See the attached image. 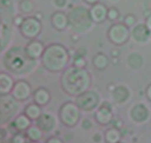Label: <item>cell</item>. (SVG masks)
Listing matches in <instances>:
<instances>
[{
    "mask_svg": "<svg viewBox=\"0 0 151 143\" xmlns=\"http://www.w3.org/2000/svg\"><path fill=\"white\" fill-rule=\"evenodd\" d=\"M92 80L91 74L86 68L71 65L63 71L60 77V86L71 97H77L89 90Z\"/></svg>",
    "mask_w": 151,
    "mask_h": 143,
    "instance_id": "1",
    "label": "cell"
},
{
    "mask_svg": "<svg viewBox=\"0 0 151 143\" xmlns=\"http://www.w3.org/2000/svg\"><path fill=\"white\" fill-rule=\"evenodd\" d=\"M40 59L44 69L52 73H58L68 67L71 56L64 46L58 43H52L45 47Z\"/></svg>",
    "mask_w": 151,
    "mask_h": 143,
    "instance_id": "2",
    "label": "cell"
},
{
    "mask_svg": "<svg viewBox=\"0 0 151 143\" xmlns=\"http://www.w3.org/2000/svg\"><path fill=\"white\" fill-rule=\"evenodd\" d=\"M36 60L29 58L24 51V48L12 47L7 50L2 58L4 67L10 72L17 75L29 74L35 68Z\"/></svg>",
    "mask_w": 151,
    "mask_h": 143,
    "instance_id": "3",
    "label": "cell"
},
{
    "mask_svg": "<svg viewBox=\"0 0 151 143\" xmlns=\"http://www.w3.org/2000/svg\"><path fill=\"white\" fill-rule=\"evenodd\" d=\"M69 27L75 33H84L92 27L94 22L90 16L89 9L83 6H76L68 13Z\"/></svg>",
    "mask_w": 151,
    "mask_h": 143,
    "instance_id": "4",
    "label": "cell"
},
{
    "mask_svg": "<svg viewBox=\"0 0 151 143\" xmlns=\"http://www.w3.org/2000/svg\"><path fill=\"white\" fill-rule=\"evenodd\" d=\"M58 116L63 125L67 127H74L81 119V110L75 102L67 101L60 106Z\"/></svg>",
    "mask_w": 151,
    "mask_h": 143,
    "instance_id": "5",
    "label": "cell"
},
{
    "mask_svg": "<svg viewBox=\"0 0 151 143\" xmlns=\"http://www.w3.org/2000/svg\"><path fill=\"white\" fill-rule=\"evenodd\" d=\"M107 36L110 42L114 45H123L131 38V29L123 22H116L109 28Z\"/></svg>",
    "mask_w": 151,
    "mask_h": 143,
    "instance_id": "6",
    "label": "cell"
},
{
    "mask_svg": "<svg viewBox=\"0 0 151 143\" xmlns=\"http://www.w3.org/2000/svg\"><path fill=\"white\" fill-rule=\"evenodd\" d=\"M42 23L35 16L24 18L22 24L19 26V32L22 36L27 39H35L42 31Z\"/></svg>",
    "mask_w": 151,
    "mask_h": 143,
    "instance_id": "7",
    "label": "cell"
},
{
    "mask_svg": "<svg viewBox=\"0 0 151 143\" xmlns=\"http://www.w3.org/2000/svg\"><path fill=\"white\" fill-rule=\"evenodd\" d=\"M75 102L81 111H91L99 107L100 98L96 91L88 90L75 97Z\"/></svg>",
    "mask_w": 151,
    "mask_h": 143,
    "instance_id": "8",
    "label": "cell"
},
{
    "mask_svg": "<svg viewBox=\"0 0 151 143\" xmlns=\"http://www.w3.org/2000/svg\"><path fill=\"white\" fill-rule=\"evenodd\" d=\"M32 88L30 84L25 80H19L15 82L10 95L17 102H24L32 96Z\"/></svg>",
    "mask_w": 151,
    "mask_h": 143,
    "instance_id": "9",
    "label": "cell"
},
{
    "mask_svg": "<svg viewBox=\"0 0 151 143\" xmlns=\"http://www.w3.org/2000/svg\"><path fill=\"white\" fill-rule=\"evenodd\" d=\"M131 38L137 44H146L151 40V32L145 23L136 24L131 29Z\"/></svg>",
    "mask_w": 151,
    "mask_h": 143,
    "instance_id": "10",
    "label": "cell"
},
{
    "mask_svg": "<svg viewBox=\"0 0 151 143\" xmlns=\"http://www.w3.org/2000/svg\"><path fill=\"white\" fill-rule=\"evenodd\" d=\"M46 46L42 41L35 39L30 40L24 47V51L29 58L32 60H38L41 58Z\"/></svg>",
    "mask_w": 151,
    "mask_h": 143,
    "instance_id": "11",
    "label": "cell"
},
{
    "mask_svg": "<svg viewBox=\"0 0 151 143\" xmlns=\"http://www.w3.org/2000/svg\"><path fill=\"white\" fill-rule=\"evenodd\" d=\"M36 125L43 132H51L57 126V119L52 114L44 112L36 120Z\"/></svg>",
    "mask_w": 151,
    "mask_h": 143,
    "instance_id": "12",
    "label": "cell"
},
{
    "mask_svg": "<svg viewBox=\"0 0 151 143\" xmlns=\"http://www.w3.org/2000/svg\"><path fill=\"white\" fill-rule=\"evenodd\" d=\"M108 10L109 8L105 4L97 2L91 5L89 8V13L93 22L96 24H101L107 19Z\"/></svg>",
    "mask_w": 151,
    "mask_h": 143,
    "instance_id": "13",
    "label": "cell"
},
{
    "mask_svg": "<svg viewBox=\"0 0 151 143\" xmlns=\"http://www.w3.org/2000/svg\"><path fill=\"white\" fill-rule=\"evenodd\" d=\"M131 117L134 122L142 123L146 122L150 116V111L148 107L144 103H137L134 105L130 112Z\"/></svg>",
    "mask_w": 151,
    "mask_h": 143,
    "instance_id": "14",
    "label": "cell"
},
{
    "mask_svg": "<svg viewBox=\"0 0 151 143\" xmlns=\"http://www.w3.org/2000/svg\"><path fill=\"white\" fill-rule=\"evenodd\" d=\"M51 24L56 30L63 31L69 27V18L68 15L61 10H57L52 14Z\"/></svg>",
    "mask_w": 151,
    "mask_h": 143,
    "instance_id": "15",
    "label": "cell"
},
{
    "mask_svg": "<svg viewBox=\"0 0 151 143\" xmlns=\"http://www.w3.org/2000/svg\"><path fill=\"white\" fill-rule=\"evenodd\" d=\"M94 118L96 121L101 125H106L111 123L113 119V112L110 106H107L106 103L102 104L96 111Z\"/></svg>",
    "mask_w": 151,
    "mask_h": 143,
    "instance_id": "16",
    "label": "cell"
},
{
    "mask_svg": "<svg viewBox=\"0 0 151 143\" xmlns=\"http://www.w3.org/2000/svg\"><path fill=\"white\" fill-rule=\"evenodd\" d=\"M16 81L10 73L0 72V96L10 94Z\"/></svg>",
    "mask_w": 151,
    "mask_h": 143,
    "instance_id": "17",
    "label": "cell"
},
{
    "mask_svg": "<svg viewBox=\"0 0 151 143\" xmlns=\"http://www.w3.org/2000/svg\"><path fill=\"white\" fill-rule=\"evenodd\" d=\"M33 101L41 107L48 105L51 100L52 95L50 91L45 87H39L32 93Z\"/></svg>",
    "mask_w": 151,
    "mask_h": 143,
    "instance_id": "18",
    "label": "cell"
},
{
    "mask_svg": "<svg viewBox=\"0 0 151 143\" xmlns=\"http://www.w3.org/2000/svg\"><path fill=\"white\" fill-rule=\"evenodd\" d=\"M111 95L115 103L118 104H122L126 103L129 100L131 93L130 90L125 86L119 85L112 90Z\"/></svg>",
    "mask_w": 151,
    "mask_h": 143,
    "instance_id": "19",
    "label": "cell"
},
{
    "mask_svg": "<svg viewBox=\"0 0 151 143\" xmlns=\"http://www.w3.org/2000/svg\"><path fill=\"white\" fill-rule=\"evenodd\" d=\"M32 125V120L24 113L19 114L12 122V126L16 132L26 131Z\"/></svg>",
    "mask_w": 151,
    "mask_h": 143,
    "instance_id": "20",
    "label": "cell"
},
{
    "mask_svg": "<svg viewBox=\"0 0 151 143\" xmlns=\"http://www.w3.org/2000/svg\"><path fill=\"white\" fill-rule=\"evenodd\" d=\"M24 113L32 121H36L42 114V109L39 105L33 102V103H29L25 106L24 109Z\"/></svg>",
    "mask_w": 151,
    "mask_h": 143,
    "instance_id": "21",
    "label": "cell"
},
{
    "mask_svg": "<svg viewBox=\"0 0 151 143\" xmlns=\"http://www.w3.org/2000/svg\"><path fill=\"white\" fill-rule=\"evenodd\" d=\"M92 64L98 70H104L109 64V58L103 52L97 53L92 59Z\"/></svg>",
    "mask_w": 151,
    "mask_h": 143,
    "instance_id": "22",
    "label": "cell"
},
{
    "mask_svg": "<svg viewBox=\"0 0 151 143\" xmlns=\"http://www.w3.org/2000/svg\"><path fill=\"white\" fill-rule=\"evenodd\" d=\"M10 27L6 22H3L1 26L0 27V52L2 51L5 48L6 45L9 42L10 38Z\"/></svg>",
    "mask_w": 151,
    "mask_h": 143,
    "instance_id": "23",
    "label": "cell"
},
{
    "mask_svg": "<svg viewBox=\"0 0 151 143\" xmlns=\"http://www.w3.org/2000/svg\"><path fill=\"white\" fill-rule=\"evenodd\" d=\"M26 137L32 142H38L43 137V131L35 125H31L26 131Z\"/></svg>",
    "mask_w": 151,
    "mask_h": 143,
    "instance_id": "24",
    "label": "cell"
},
{
    "mask_svg": "<svg viewBox=\"0 0 151 143\" xmlns=\"http://www.w3.org/2000/svg\"><path fill=\"white\" fill-rule=\"evenodd\" d=\"M121 139V134L116 128H111L105 134V139L107 143H119Z\"/></svg>",
    "mask_w": 151,
    "mask_h": 143,
    "instance_id": "25",
    "label": "cell"
},
{
    "mask_svg": "<svg viewBox=\"0 0 151 143\" xmlns=\"http://www.w3.org/2000/svg\"><path fill=\"white\" fill-rule=\"evenodd\" d=\"M143 63H144L143 57L139 53L134 52L130 55V56H128V63L132 69H140L142 66Z\"/></svg>",
    "mask_w": 151,
    "mask_h": 143,
    "instance_id": "26",
    "label": "cell"
},
{
    "mask_svg": "<svg viewBox=\"0 0 151 143\" xmlns=\"http://www.w3.org/2000/svg\"><path fill=\"white\" fill-rule=\"evenodd\" d=\"M35 4L32 0H21L19 4V9L23 14H30L34 11Z\"/></svg>",
    "mask_w": 151,
    "mask_h": 143,
    "instance_id": "27",
    "label": "cell"
},
{
    "mask_svg": "<svg viewBox=\"0 0 151 143\" xmlns=\"http://www.w3.org/2000/svg\"><path fill=\"white\" fill-rule=\"evenodd\" d=\"M119 16H120V13L116 7H109L108 10L107 19H109L111 22H115L119 19Z\"/></svg>",
    "mask_w": 151,
    "mask_h": 143,
    "instance_id": "28",
    "label": "cell"
},
{
    "mask_svg": "<svg viewBox=\"0 0 151 143\" xmlns=\"http://www.w3.org/2000/svg\"><path fill=\"white\" fill-rule=\"evenodd\" d=\"M72 65L77 66V67L80 68H86L87 65L86 60L85 59L84 56L83 55L78 54L77 55H75V59H74V61L72 63Z\"/></svg>",
    "mask_w": 151,
    "mask_h": 143,
    "instance_id": "29",
    "label": "cell"
},
{
    "mask_svg": "<svg viewBox=\"0 0 151 143\" xmlns=\"http://www.w3.org/2000/svg\"><path fill=\"white\" fill-rule=\"evenodd\" d=\"M137 17H136L135 15L132 14V13H130V14H127L126 16L124 17L123 22H123L126 26H128V27L131 28L137 24Z\"/></svg>",
    "mask_w": 151,
    "mask_h": 143,
    "instance_id": "30",
    "label": "cell"
},
{
    "mask_svg": "<svg viewBox=\"0 0 151 143\" xmlns=\"http://www.w3.org/2000/svg\"><path fill=\"white\" fill-rule=\"evenodd\" d=\"M11 143H25L26 142V137L21 134V132H17L11 138Z\"/></svg>",
    "mask_w": 151,
    "mask_h": 143,
    "instance_id": "31",
    "label": "cell"
},
{
    "mask_svg": "<svg viewBox=\"0 0 151 143\" xmlns=\"http://www.w3.org/2000/svg\"><path fill=\"white\" fill-rule=\"evenodd\" d=\"M24 19V17L22 15H17V16H14V17L13 18L12 22H13V24L15 26L19 27V26H20L22 24V22H23Z\"/></svg>",
    "mask_w": 151,
    "mask_h": 143,
    "instance_id": "32",
    "label": "cell"
},
{
    "mask_svg": "<svg viewBox=\"0 0 151 143\" xmlns=\"http://www.w3.org/2000/svg\"><path fill=\"white\" fill-rule=\"evenodd\" d=\"M8 137V131L4 127L0 126V142L4 141Z\"/></svg>",
    "mask_w": 151,
    "mask_h": 143,
    "instance_id": "33",
    "label": "cell"
},
{
    "mask_svg": "<svg viewBox=\"0 0 151 143\" xmlns=\"http://www.w3.org/2000/svg\"><path fill=\"white\" fill-rule=\"evenodd\" d=\"M54 4L58 8L63 9L68 4L67 0H54Z\"/></svg>",
    "mask_w": 151,
    "mask_h": 143,
    "instance_id": "34",
    "label": "cell"
},
{
    "mask_svg": "<svg viewBox=\"0 0 151 143\" xmlns=\"http://www.w3.org/2000/svg\"><path fill=\"white\" fill-rule=\"evenodd\" d=\"M145 96L146 98L151 103V83L146 87L145 88Z\"/></svg>",
    "mask_w": 151,
    "mask_h": 143,
    "instance_id": "35",
    "label": "cell"
},
{
    "mask_svg": "<svg viewBox=\"0 0 151 143\" xmlns=\"http://www.w3.org/2000/svg\"><path fill=\"white\" fill-rule=\"evenodd\" d=\"M45 143H63L60 139L58 138V137H51V138L48 139Z\"/></svg>",
    "mask_w": 151,
    "mask_h": 143,
    "instance_id": "36",
    "label": "cell"
},
{
    "mask_svg": "<svg viewBox=\"0 0 151 143\" xmlns=\"http://www.w3.org/2000/svg\"><path fill=\"white\" fill-rule=\"evenodd\" d=\"M145 24L146 26L147 27V28L150 29V31L151 32V13L146 17Z\"/></svg>",
    "mask_w": 151,
    "mask_h": 143,
    "instance_id": "37",
    "label": "cell"
},
{
    "mask_svg": "<svg viewBox=\"0 0 151 143\" xmlns=\"http://www.w3.org/2000/svg\"><path fill=\"white\" fill-rule=\"evenodd\" d=\"M100 0H83V1L86 4H89V5H93V4H96L97 2H100Z\"/></svg>",
    "mask_w": 151,
    "mask_h": 143,
    "instance_id": "38",
    "label": "cell"
},
{
    "mask_svg": "<svg viewBox=\"0 0 151 143\" xmlns=\"http://www.w3.org/2000/svg\"><path fill=\"white\" fill-rule=\"evenodd\" d=\"M3 19H2V18H1V15H0V27L1 26V24H3Z\"/></svg>",
    "mask_w": 151,
    "mask_h": 143,
    "instance_id": "39",
    "label": "cell"
},
{
    "mask_svg": "<svg viewBox=\"0 0 151 143\" xmlns=\"http://www.w3.org/2000/svg\"><path fill=\"white\" fill-rule=\"evenodd\" d=\"M110 1H118V0H110Z\"/></svg>",
    "mask_w": 151,
    "mask_h": 143,
    "instance_id": "40",
    "label": "cell"
},
{
    "mask_svg": "<svg viewBox=\"0 0 151 143\" xmlns=\"http://www.w3.org/2000/svg\"><path fill=\"white\" fill-rule=\"evenodd\" d=\"M31 143H38V142H31Z\"/></svg>",
    "mask_w": 151,
    "mask_h": 143,
    "instance_id": "41",
    "label": "cell"
},
{
    "mask_svg": "<svg viewBox=\"0 0 151 143\" xmlns=\"http://www.w3.org/2000/svg\"></svg>",
    "mask_w": 151,
    "mask_h": 143,
    "instance_id": "42",
    "label": "cell"
}]
</instances>
